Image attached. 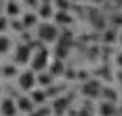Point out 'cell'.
<instances>
[{
  "mask_svg": "<svg viewBox=\"0 0 122 116\" xmlns=\"http://www.w3.org/2000/svg\"><path fill=\"white\" fill-rule=\"evenodd\" d=\"M66 105H67V100L66 98H59V100H56V101H55L54 107H55V109H56L58 113H62L63 109L66 108Z\"/></svg>",
  "mask_w": 122,
  "mask_h": 116,
  "instance_id": "8",
  "label": "cell"
},
{
  "mask_svg": "<svg viewBox=\"0 0 122 116\" xmlns=\"http://www.w3.org/2000/svg\"><path fill=\"white\" fill-rule=\"evenodd\" d=\"M28 4H30V6H36L37 4V0H25Z\"/></svg>",
  "mask_w": 122,
  "mask_h": 116,
  "instance_id": "23",
  "label": "cell"
},
{
  "mask_svg": "<svg viewBox=\"0 0 122 116\" xmlns=\"http://www.w3.org/2000/svg\"><path fill=\"white\" fill-rule=\"evenodd\" d=\"M118 64H121V66H122V55L118 56Z\"/></svg>",
  "mask_w": 122,
  "mask_h": 116,
  "instance_id": "25",
  "label": "cell"
},
{
  "mask_svg": "<svg viewBox=\"0 0 122 116\" xmlns=\"http://www.w3.org/2000/svg\"><path fill=\"white\" fill-rule=\"evenodd\" d=\"M56 21L61 23H69V22H71V18L69 17L66 12H58L56 14Z\"/></svg>",
  "mask_w": 122,
  "mask_h": 116,
  "instance_id": "11",
  "label": "cell"
},
{
  "mask_svg": "<svg viewBox=\"0 0 122 116\" xmlns=\"http://www.w3.org/2000/svg\"><path fill=\"white\" fill-rule=\"evenodd\" d=\"M7 14L8 15H17V14H19V7L15 3H8L7 4Z\"/></svg>",
  "mask_w": 122,
  "mask_h": 116,
  "instance_id": "12",
  "label": "cell"
},
{
  "mask_svg": "<svg viewBox=\"0 0 122 116\" xmlns=\"http://www.w3.org/2000/svg\"><path fill=\"white\" fill-rule=\"evenodd\" d=\"M63 71V64L61 61H55L52 66H51V72L52 74H61Z\"/></svg>",
  "mask_w": 122,
  "mask_h": 116,
  "instance_id": "17",
  "label": "cell"
},
{
  "mask_svg": "<svg viewBox=\"0 0 122 116\" xmlns=\"http://www.w3.org/2000/svg\"><path fill=\"white\" fill-rule=\"evenodd\" d=\"M30 56V46L28 45H19L17 49V59L21 63H26Z\"/></svg>",
  "mask_w": 122,
  "mask_h": 116,
  "instance_id": "5",
  "label": "cell"
},
{
  "mask_svg": "<svg viewBox=\"0 0 122 116\" xmlns=\"http://www.w3.org/2000/svg\"><path fill=\"white\" fill-rule=\"evenodd\" d=\"M32 97H33V100L36 101V102H43V101L45 100V93L40 92V90H36V92H33Z\"/></svg>",
  "mask_w": 122,
  "mask_h": 116,
  "instance_id": "16",
  "label": "cell"
},
{
  "mask_svg": "<svg viewBox=\"0 0 122 116\" xmlns=\"http://www.w3.org/2000/svg\"><path fill=\"white\" fill-rule=\"evenodd\" d=\"M114 112H115V108L110 102H104L100 107V113L103 116H111V115H114Z\"/></svg>",
  "mask_w": 122,
  "mask_h": 116,
  "instance_id": "7",
  "label": "cell"
},
{
  "mask_svg": "<svg viewBox=\"0 0 122 116\" xmlns=\"http://www.w3.org/2000/svg\"><path fill=\"white\" fill-rule=\"evenodd\" d=\"M12 26H14L15 30H22V23L17 22V21H12Z\"/></svg>",
  "mask_w": 122,
  "mask_h": 116,
  "instance_id": "22",
  "label": "cell"
},
{
  "mask_svg": "<svg viewBox=\"0 0 122 116\" xmlns=\"http://www.w3.org/2000/svg\"><path fill=\"white\" fill-rule=\"evenodd\" d=\"M3 74L6 75V77H14L15 74H17V68L14 66H6L4 68H3Z\"/></svg>",
  "mask_w": 122,
  "mask_h": 116,
  "instance_id": "15",
  "label": "cell"
},
{
  "mask_svg": "<svg viewBox=\"0 0 122 116\" xmlns=\"http://www.w3.org/2000/svg\"><path fill=\"white\" fill-rule=\"evenodd\" d=\"M34 23H36V15H33V14H26L23 17V26L25 28H30V26H33Z\"/></svg>",
  "mask_w": 122,
  "mask_h": 116,
  "instance_id": "9",
  "label": "cell"
},
{
  "mask_svg": "<svg viewBox=\"0 0 122 116\" xmlns=\"http://www.w3.org/2000/svg\"><path fill=\"white\" fill-rule=\"evenodd\" d=\"M56 28L55 26H52L50 23H43V25H40L39 28V37L41 40H44V41H52V40L56 37Z\"/></svg>",
  "mask_w": 122,
  "mask_h": 116,
  "instance_id": "1",
  "label": "cell"
},
{
  "mask_svg": "<svg viewBox=\"0 0 122 116\" xmlns=\"http://www.w3.org/2000/svg\"><path fill=\"white\" fill-rule=\"evenodd\" d=\"M18 107H19V109L23 111V112H30V111L33 109V104H32V101L26 97H21V98H18Z\"/></svg>",
  "mask_w": 122,
  "mask_h": 116,
  "instance_id": "6",
  "label": "cell"
},
{
  "mask_svg": "<svg viewBox=\"0 0 122 116\" xmlns=\"http://www.w3.org/2000/svg\"><path fill=\"white\" fill-rule=\"evenodd\" d=\"M51 81H52V78H51L50 74H40L39 82L41 83V85H50Z\"/></svg>",
  "mask_w": 122,
  "mask_h": 116,
  "instance_id": "18",
  "label": "cell"
},
{
  "mask_svg": "<svg viewBox=\"0 0 122 116\" xmlns=\"http://www.w3.org/2000/svg\"><path fill=\"white\" fill-rule=\"evenodd\" d=\"M104 93H106V97H107V98H110V97H111V100H112V101H114V100H117V94H115V92H114V90L106 89Z\"/></svg>",
  "mask_w": 122,
  "mask_h": 116,
  "instance_id": "19",
  "label": "cell"
},
{
  "mask_svg": "<svg viewBox=\"0 0 122 116\" xmlns=\"http://www.w3.org/2000/svg\"><path fill=\"white\" fill-rule=\"evenodd\" d=\"M19 85H21V88H22L23 90H29V89H32L33 88V85H34L33 74H32L30 71L23 72L22 75H21V78H19Z\"/></svg>",
  "mask_w": 122,
  "mask_h": 116,
  "instance_id": "3",
  "label": "cell"
},
{
  "mask_svg": "<svg viewBox=\"0 0 122 116\" xmlns=\"http://www.w3.org/2000/svg\"><path fill=\"white\" fill-rule=\"evenodd\" d=\"M51 12H52V8H51L50 4H44V6L40 8V15L43 18H48L51 15Z\"/></svg>",
  "mask_w": 122,
  "mask_h": 116,
  "instance_id": "14",
  "label": "cell"
},
{
  "mask_svg": "<svg viewBox=\"0 0 122 116\" xmlns=\"http://www.w3.org/2000/svg\"><path fill=\"white\" fill-rule=\"evenodd\" d=\"M47 113H48V109H41V111H39V112L33 113L32 116H45Z\"/></svg>",
  "mask_w": 122,
  "mask_h": 116,
  "instance_id": "21",
  "label": "cell"
},
{
  "mask_svg": "<svg viewBox=\"0 0 122 116\" xmlns=\"http://www.w3.org/2000/svg\"><path fill=\"white\" fill-rule=\"evenodd\" d=\"M80 116H91L88 113V112H85V111H84V112H81V113H80Z\"/></svg>",
  "mask_w": 122,
  "mask_h": 116,
  "instance_id": "24",
  "label": "cell"
},
{
  "mask_svg": "<svg viewBox=\"0 0 122 116\" xmlns=\"http://www.w3.org/2000/svg\"><path fill=\"white\" fill-rule=\"evenodd\" d=\"M10 48V41L6 37H0V53H4Z\"/></svg>",
  "mask_w": 122,
  "mask_h": 116,
  "instance_id": "13",
  "label": "cell"
},
{
  "mask_svg": "<svg viewBox=\"0 0 122 116\" xmlns=\"http://www.w3.org/2000/svg\"><path fill=\"white\" fill-rule=\"evenodd\" d=\"M45 63H47V51L41 49V51H39L37 55L34 56L32 67H33V70H36V71H40V70H43L45 67Z\"/></svg>",
  "mask_w": 122,
  "mask_h": 116,
  "instance_id": "2",
  "label": "cell"
},
{
  "mask_svg": "<svg viewBox=\"0 0 122 116\" xmlns=\"http://www.w3.org/2000/svg\"><path fill=\"white\" fill-rule=\"evenodd\" d=\"M1 112H3V115L4 116H15V105L12 102V100L10 98H6L3 101V104H1Z\"/></svg>",
  "mask_w": 122,
  "mask_h": 116,
  "instance_id": "4",
  "label": "cell"
},
{
  "mask_svg": "<svg viewBox=\"0 0 122 116\" xmlns=\"http://www.w3.org/2000/svg\"><path fill=\"white\" fill-rule=\"evenodd\" d=\"M97 89H99L97 83H96V82H91V83H88V85L84 88V92H85V93H88V94H96Z\"/></svg>",
  "mask_w": 122,
  "mask_h": 116,
  "instance_id": "10",
  "label": "cell"
},
{
  "mask_svg": "<svg viewBox=\"0 0 122 116\" xmlns=\"http://www.w3.org/2000/svg\"><path fill=\"white\" fill-rule=\"evenodd\" d=\"M7 26V21H6V18H3V17H0V30H4Z\"/></svg>",
  "mask_w": 122,
  "mask_h": 116,
  "instance_id": "20",
  "label": "cell"
},
{
  "mask_svg": "<svg viewBox=\"0 0 122 116\" xmlns=\"http://www.w3.org/2000/svg\"><path fill=\"white\" fill-rule=\"evenodd\" d=\"M43 1H45V4H48V1H50V0H43Z\"/></svg>",
  "mask_w": 122,
  "mask_h": 116,
  "instance_id": "26",
  "label": "cell"
}]
</instances>
